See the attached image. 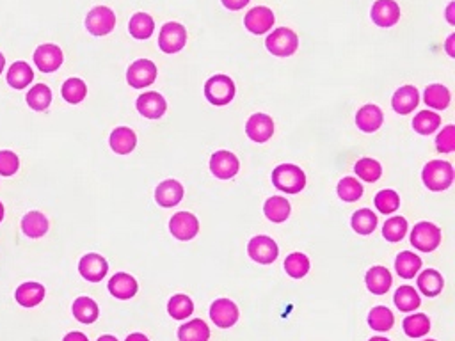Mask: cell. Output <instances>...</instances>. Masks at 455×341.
<instances>
[{"label": "cell", "mask_w": 455, "mask_h": 341, "mask_svg": "<svg viewBox=\"0 0 455 341\" xmlns=\"http://www.w3.org/2000/svg\"><path fill=\"white\" fill-rule=\"evenodd\" d=\"M272 185L286 194H299L306 187V174L299 166L281 164L272 171Z\"/></svg>", "instance_id": "cell-1"}, {"label": "cell", "mask_w": 455, "mask_h": 341, "mask_svg": "<svg viewBox=\"0 0 455 341\" xmlns=\"http://www.w3.org/2000/svg\"><path fill=\"white\" fill-rule=\"evenodd\" d=\"M424 183L429 190H446L454 182V167L450 162L445 160H431L427 166L424 167Z\"/></svg>", "instance_id": "cell-2"}, {"label": "cell", "mask_w": 455, "mask_h": 341, "mask_svg": "<svg viewBox=\"0 0 455 341\" xmlns=\"http://www.w3.org/2000/svg\"><path fill=\"white\" fill-rule=\"evenodd\" d=\"M205 96L212 105H228L235 98V84L226 75H214L206 80Z\"/></svg>", "instance_id": "cell-3"}, {"label": "cell", "mask_w": 455, "mask_h": 341, "mask_svg": "<svg viewBox=\"0 0 455 341\" xmlns=\"http://www.w3.org/2000/svg\"><path fill=\"white\" fill-rule=\"evenodd\" d=\"M268 52L276 57H290L296 53L297 46H299V38L292 28H276L265 41Z\"/></svg>", "instance_id": "cell-4"}, {"label": "cell", "mask_w": 455, "mask_h": 341, "mask_svg": "<svg viewBox=\"0 0 455 341\" xmlns=\"http://www.w3.org/2000/svg\"><path fill=\"white\" fill-rule=\"evenodd\" d=\"M411 243L422 253H431L441 243V229L432 222H418L411 233Z\"/></svg>", "instance_id": "cell-5"}, {"label": "cell", "mask_w": 455, "mask_h": 341, "mask_svg": "<svg viewBox=\"0 0 455 341\" xmlns=\"http://www.w3.org/2000/svg\"><path fill=\"white\" fill-rule=\"evenodd\" d=\"M116 27V14L110 7L96 6L93 7L85 18V28L93 36H107Z\"/></svg>", "instance_id": "cell-6"}, {"label": "cell", "mask_w": 455, "mask_h": 341, "mask_svg": "<svg viewBox=\"0 0 455 341\" xmlns=\"http://www.w3.org/2000/svg\"><path fill=\"white\" fill-rule=\"evenodd\" d=\"M187 43V28L177 21H169L160 28L159 46L164 53H177Z\"/></svg>", "instance_id": "cell-7"}, {"label": "cell", "mask_w": 455, "mask_h": 341, "mask_svg": "<svg viewBox=\"0 0 455 341\" xmlns=\"http://www.w3.org/2000/svg\"><path fill=\"white\" fill-rule=\"evenodd\" d=\"M247 253H249L251 260H254L256 263L271 265L272 261H276V258H278L279 249L278 243H276L271 236L258 235L249 242Z\"/></svg>", "instance_id": "cell-8"}, {"label": "cell", "mask_w": 455, "mask_h": 341, "mask_svg": "<svg viewBox=\"0 0 455 341\" xmlns=\"http://www.w3.org/2000/svg\"><path fill=\"white\" fill-rule=\"evenodd\" d=\"M169 231L173 233L174 238L182 240V242H189L199 233L198 217L194 214H189V211L174 214L173 219L169 221Z\"/></svg>", "instance_id": "cell-9"}, {"label": "cell", "mask_w": 455, "mask_h": 341, "mask_svg": "<svg viewBox=\"0 0 455 341\" xmlns=\"http://www.w3.org/2000/svg\"><path fill=\"white\" fill-rule=\"evenodd\" d=\"M127 80L132 88L141 89L148 88L153 82L157 80V66L155 63L148 59H139L128 68L127 71Z\"/></svg>", "instance_id": "cell-10"}, {"label": "cell", "mask_w": 455, "mask_h": 341, "mask_svg": "<svg viewBox=\"0 0 455 341\" xmlns=\"http://www.w3.org/2000/svg\"><path fill=\"white\" fill-rule=\"evenodd\" d=\"M400 7L395 0H375L372 6V21L377 27L388 28L399 23Z\"/></svg>", "instance_id": "cell-11"}, {"label": "cell", "mask_w": 455, "mask_h": 341, "mask_svg": "<svg viewBox=\"0 0 455 341\" xmlns=\"http://www.w3.org/2000/svg\"><path fill=\"white\" fill-rule=\"evenodd\" d=\"M210 318L221 329L233 327L239 320V308L229 299H217L210 306Z\"/></svg>", "instance_id": "cell-12"}, {"label": "cell", "mask_w": 455, "mask_h": 341, "mask_svg": "<svg viewBox=\"0 0 455 341\" xmlns=\"http://www.w3.org/2000/svg\"><path fill=\"white\" fill-rule=\"evenodd\" d=\"M240 162L231 152H226V149H221V152H216L210 159V171L216 178L219 179H229L239 172Z\"/></svg>", "instance_id": "cell-13"}, {"label": "cell", "mask_w": 455, "mask_h": 341, "mask_svg": "<svg viewBox=\"0 0 455 341\" xmlns=\"http://www.w3.org/2000/svg\"><path fill=\"white\" fill-rule=\"evenodd\" d=\"M246 134L254 142H267L274 134V121L267 114H253L246 123Z\"/></svg>", "instance_id": "cell-14"}, {"label": "cell", "mask_w": 455, "mask_h": 341, "mask_svg": "<svg viewBox=\"0 0 455 341\" xmlns=\"http://www.w3.org/2000/svg\"><path fill=\"white\" fill-rule=\"evenodd\" d=\"M78 271H80L82 278L88 279L89 283H100L107 276L109 265H107L105 258L91 253L82 258L80 263H78Z\"/></svg>", "instance_id": "cell-15"}, {"label": "cell", "mask_w": 455, "mask_h": 341, "mask_svg": "<svg viewBox=\"0 0 455 341\" xmlns=\"http://www.w3.org/2000/svg\"><path fill=\"white\" fill-rule=\"evenodd\" d=\"M63 52L57 45H41L34 52V63L43 73H52L63 64Z\"/></svg>", "instance_id": "cell-16"}, {"label": "cell", "mask_w": 455, "mask_h": 341, "mask_svg": "<svg viewBox=\"0 0 455 341\" xmlns=\"http://www.w3.org/2000/svg\"><path fill=\"white\" fill-rule=\"evenodd\" d=\"M167 103L162 95L155 91H148L137 98V110L148 120H159L166 114Z\"/></svg>", "instance_id": "cell-17"}, {"label": "cell", "mask_w": 455, "mask_h": 341, "mask_svg": "<svg viewBox=\"0 0 455 341\" xmlns=\"http://www.w3.org/2000/svg\"><path fill=\"white\" fill-rule=\"evenodd\" d=\"M246 28L253 34H265L274 25V13L268 7L258 6L246 14Z\"/></svg>", "instance_id": "cell-18"}, {"label": "cell", "mask_w": 455, "mask_h": 341, "mask_svg": "<svg viewBox=\"0 0 455 341\" xmlns=\"http://www.w3.org/2000/svg\"><path fill=\"white\" fill-rule=\"evenodd\" d=\"M155 199L160 206L173 208L184 199V187L177 179H166L155 190Z\"/></svg>", "instance_id": "cell-19"}, {"label": "cell", "mask_w": 455, "mask_h": 341, "mask_svg": "<svg viewBox=\"0 0 455 341\" xmlns=\"http://www.w3.org/2000/svg\"><path fill=\"white\" fill-rule=\"evenodd\" d=\"M420 103V93L414 85H402L393 95L392 105L397 114H411Z\"/></svg>", "instance_id": "cell-20"}, {"label": "cell", "mask_w": 455, "mask_h": 341, "mask_svg": "<svg viewBox=\"0 0 455 341\" xmlns=\"http://www.w3.org/2000/svg\"><path fill=\"white\" fill-rule=\"evenodd\" d=\"M382 121H385V116H382V110L377 105H365L356 114L357 128L367 132V134L377 132L381 128Z\"/></svg>", "instance_id": "cell-21"}, {"label": "cell", "mask_w": 455, "mask_h": 341, "mask_svg": "<svg viewBox=\"0 0 455 341\" xmlns=\"http://www.w3.org/2000/svg\"><path fill=\"white\" fill-rule=\"evenodd\" d=\"M137 281L132 278L130 274H125V272H117L113 279L109 281V292L113 293L116 299L127 300L137 293Z\"/></svg>", "instance_id": "cell-22"}, {"label": "cell", "mask_w": 455, "mask_h": 341, "mask_svg": "<svg viewBox=\"0 0 455 341\" xmlns=\"http://www.w3.org/2000/svg\"><path fill=\"white\" fill-rule=\"evenodd\" d=\"M367 288L370 290L374 295H385L389 288H392L393 278L386 267H372L367 272Z\"/></svg>", "instance_id": "cell-23"}, {"label": "cell", "mask_w": 455, "mask_h": 341, "mask_svg": "<svg viewBox=\"0 0 455 341\" xmlns=\"http://www.w3.org/2000/svg\"><path fill=\"white\" fill-rule=\"evenodd\" d=\"M137 146V137H135L134 130L127 127H120L110 134V148L117 153V155H128Z\"/></svg>", "instance_id": "cell-24"}, {"label": "cell", "mask_w": 455, "mask_h": 341, "mask_svg": "<svg viewBox=\"0 0 455 341\" xmlns=\"http://www.w3.org/2000/svg\"><path fill=\"white\" fill-rule=\"evenodd\" d=\"M16 303L23 308H34L45 299V286L39 283H23L16 288Z\"/></svg>", "instance_id": "cell-25"}, {"label": "cell", "mask_w": 455, "mask_h": 341, "mask_svg": "<svg viewBox=\"0 0 455 341\" xmlns=\"http://www.w3.org/2000/svg\"><path fill=\"white\" fill-rule=\"evenodd\" d=\"M418 288L424 293L425 297H438L439 293L443 292V286H445V281H443V276L439 274L438 271H424L420 276H418Z\"/></svg>", "instance_id": "cell-26"}, {"label": "cell", "mask_w": 455, "mask_h": 341, "mask_svg": "<svg viewBox=\"0 0 455 341\" xmlns=\"http://www.w3.org/2000/svg\"><path fill=\"white\" fill-rule=\"evenodd\" d=\"M422 268V258L411 251H404L397 256L395 271L402 279H413Z\"/></svg>", "instance_id": "cell-27"}, {"label": "cell", "mask_w": 455, "mask_h": 341, "mask_svg": "<svg viewBox=\"0 0 455 341\" xmlns=\"http://www.w3.org/2000/svg\"><path fill=\"white\" fill-rule=\"evenodd\" d=\"M32 78H34V71H32L31 66H28L27 63H23V61L14 63L13 66L9 68V71H7V84L14 89L27 88L32 82Z\"/></svg>", "instance_id": "cell-28"}, {"label": "cell", "mask_w": 455, "mask_h": 341, "mask_svg": "<svg viewBox=\"0 0 455 341\" xmlns=\"http://www.w3.org/2000/svg\"><path fill=\"white\" fill-rule=\"evenodd\" d=\"M209 338H210L209 325H206L203 320H199V318L180 325V329H178V340L180 341H209Z\"/></svg>", "instance_id": "cell-29"}, {"label": "cell", "mask_w": 455, "mask_h": 341, "mask_svg": "<svg viewBox=\"0 0 455 341\" xmlns=\"http://www.w3.org/2000/svg\"><path fill=\"white\" fill-rule=\"evenodd\" d=\"M98 304L89 297H78L73 303V317L80 324H93V322L98 320Z\"/></svg>", "instance_id": "cell-30"}, {"label": "cell", "mask_w": 455, "mask_h": 341, "mask_svg": "<svg viewBox=\"0 0 455 341\" xmlns=\"http://www.w3.org/2000/svg\"><path fill=\"white\" fill-rule=\"evenodd\" d=\"M21 229L31 238H39L48 231V221L41 211H31L21 219Z\"/></svg>", "instance_id": "cell-31"}, {"label": "cell", "mask_w": 455, "mask_h": 341, "mask_svg": "<svg viewBox=\"0 0 455 341\" xmlns=\"http://www.w3.org/2000/svg\"><path fill=\"white\" fill-rule=\"evenodd\" d=\"M263 211L265 215H267L268 221L279 224V222H285L286 219L290 217V203L285 199V197L274 196L271 197V199H267V203H265L263 206Z\"/></svg>", "instance_id": "cell-32"}, {"label": "cell", "mask_w": 455, "mask_h": 341, "mask_svg": "<svg viewBox=\"0 0 455 341\" xmlns=\"http://www.w3.org/2000/svg\"><path fill=\"white\" fill-rule=\"evenodd\" d=\"M128 28H130V34L135 39H148L153 34V31H155V21H153V18L148 13H135L130 18Z\"/></svg>", "instance_id": "cell-33"}, {"label": "cell", "mask_w": 455, "mask_h": 341, "mask_svg": "<svg viewBox=\"0 0 455 341\" xmlns=\"http://www.w3.org/2000/svg\"><path fill=\"white\" fill-rule=\"evenodd\" d=\"M395 306L399 308L400 311H404V313H411V311H414L417 308H420L422 304V299L420 295H418L417 290L413 288V286H400L399 290H397L395 293Z\"/></svg>", "instance_id": "cell-34"}, {"label": "cell", "mask_w": 455, "mask_h": 341, "mask_svg": "<svg viewBox=\"0 0 455 341\" xmlns=\"http://www.w3.org/2000/svg\"><path fill=\"white\" fill-rule=\"evenodd\" d=\"M167 313L174 318V320H185L187 317H191L194 313V303H192L191 297L184 295V293H178L167 304Z\"/></svg>", "instance_id": "cell-35"}, {"label": "cell", "mask_w": 455, "mask_h": 341, "mask_svg": "<svg viewBox=\"0 0 455 341\" xmlns=\"http://www.w3.org/2000/svg\"><path fill=\"white\" fill-rule=\"evenodd\" d=\"M377 228V215L368 208H361L352 215V229L360 235H370Z\"/></svg>", "instance_id": "cell-36"}, {"label": "cell", "mask_w": 455, "mask_h": 341, "mask_svg": "<svg viewBox=\"0 0 455 341\" xmlns=\"http://www.w3.org/2000/svg\"><path fill=\"white\" fill-rule=\"evenodd\" d=\"M431 331V320H429L427 315L417 313L411 315L404 320V332H406L409 338H422L427 332Z\"/></svg>", "instance_id": "cell-37"}, {"label": "cell", "mask_w": 455, "mask_h": 341, "mask_svg": "<svg viewBox=\"0 0 455 341\" xmlns=\"http://www.w3.org/2000/svg\"><path fill=\"white\" fill-rule=\"evenodd\" d=\"M27 103L31 109L38 110V112L48 109L50 103H52V91H50L48 85H34V88L27 93Z\"/></svg>", "instance_id": "cell-38"}, {"label": "cell", "mask_w": 455, "mask_h": 341, "mask_svg": "<svg viewBox=\"0 0 455 341\" xmlns=\"http://www.w3.org/2000/svg\"><path fill=\"white\" fill-rule=\"evenodd\" d=\"M439 125H441V117H439V114L431 112V110H422L420 114H417L413 121V128L422 135L434 134L439 128Z\"/></svg>", "instance_id": "cell-39"}, {"label": "cell", "mask_w": 455, "mask_h": 341, "mask_svg": "<svg viewBox=\"0 0 455 341\" xmlns=\"http://www.w3.org/2000/svg\"><path fill=\"white\" fill-rule=\"evenodd\" d=\"M285 271L290 278L300 279L310 272V258L303 253H292L286 256Z\"/></svg>", "instance_id": "cell-40"}, {"label": "cell", "mask_w": 455, "mask_h": 341, "mask_svg": "<svg viewBox=\"0 0 455 341\" xmlns=\"http://www.w3.org/2000/svg\"><path fill=\"white\" fill-rule=\"evenodd\" d=\"M368 324H370V327L375 329V331L385 332L393 327V324H395V317H393V313L388 310V308L377 306L370 311V315H368Z\"/></svg>", "instance_id": "cell-41"}, {"label": "cell", "mask_w": 455, "mask_h": 341, "mask_svg": "<svg viewBox=\"0 0 455 341\" xmlns=\"http://www.w3.org/2000/svg\"><path fill=\"white\" fill-rule=\"evenodd\" d=\"M425 103L432 109H446L450 105V91L441 84L429 85L427 91H425Z\"/></svg>", "instance_id": "cell-42"}, {"label": "cell", "mask_w": 455, "mask_h": 341, "mask_svg": "<svg viewBox=\"0 0 455 341\" xmlns=\"http://www.w3.org/2000/svg\"><path fill=\"white\" fill-rule=\"evenodd\" d=\"M61 93H63V98L66 100L68 103H73L75 105V103H80L82 100L85 98V95H88V85H85V82L80 80V78H68L63 84Z\"/></svg>", "instance_id": "cell-43"}, {"label": "cell", "mask_w": 455, "mask_h": 341, "mask_svg": "<svg viewBox=\"0 0 455 341\" xmlns=\"http://www.w3.org/2000/svg\"><path fill=\"white\" fill-rule=\"evenodd\" d=\"M354 172H356V174L360 176L363 182L374 183L382 176V167H381V164L377 162V160L361 159V160H357L356 166H354Z\"/></svg>", "instance_id": "cell-44"}, {"label": "cell", "mask_w": 455, "mask_h": 341, "mask_svg": "<svg viewBox=\"0 0 455 341\" xmlns=\"http://www.w3.org/2000/svg\"><path fill=\"white\" fill-rule=\"evenodd\" d=\"M338 196L347 203H354L363 196V185L352 176H347L338 183Z\"/></svg>", "instance_id": "cell-45"}, {"label": "cell", "mask_w": 455, "mask_h": 341, "mask_svg": "<svg viewBox=\"0 0 455 341\" xmlns=\"http://www.w3.org/2000/svg\"><path fill=\"white\" fill-rule=\"evenodd\" d=\"M407 233V221L404 217H392L385 222L382 235L388 242H400Z\"/></svg>", "instance_id": "cell-46"}, {"label": "cell", "mask_w": 455, "mask_h": 341, "mask_svg": "<svg viewBox=\"0 0 455 341\" xmlns=\"http://www.w3.org/2000/svg\"><path fill=\"white\" fill-rule=\"evenodd\" d=\"M400 206V197L395 190H381L375 196V208L381 214H395Z\"/></svg>", "instance_id": "cell-47"}, {"label": "cell", "mask_w": 455, "mask_h": 341, "mask_svg": "<svg viewBox=\"0 0 455 341\" xmlns=\"http://www.w3.org/2000/svg\"><path fill=\"white\" fill-rule=\"evenodd\" d=\"M455 127L454 125H449L446 128H443L441 134L436 139V148H438L439 153H452L455 149Z\"/></svg>", "instance_id": "cell-48"}, {"label": "cell", "mask_w": 455, "mask_h": 341, "mask_svg": "<svg viewBox=\"0 0 455 341\" xmlns=\"http://www.w3.org/2000/svg\"><path fill=\"white\" fill-rule=\"evenodd\" d=\"M18 166H20V160H18L16 153L7 152V149L0 152V174L13 176L18 171Z\"/></svg>", "instance_id": "cell-49"}, {"label": "cell", "mask_w": 455, "mask_h": 341, "mask_svg": "<svg viewBox=\"0 0 455 341\" xmlns=\"http://www.w3.org/2000/svg\"><path fill=\"white\" fill-rule=\"evenodd\" d=\"M223 4L229 11H240L249 4V0H223Z\"/></svg>", "instance_id": "cell-50"}, {"label": "cell", "mask_w": 455, "mask_h": 341, "mask_svg": "<svg viewBox=\"0 0 455 341\" xmlns=\"http://www.w3.org/2000/svg\"><path fill=\"white\" fill-rule=\"evenodd\" d=\"M63 341H88V336H85L84 332L73 331V332H70V335L64 336Z\"/></svg>", "instance_id": "cell-51"}, {"label": "cell", "mask_w": 455, "mask_h": 341, "mask_svg": "<svg viewBox=\"0 0 455 341\" xmlns=\"http://www.w3.org/2000/svg\"><path fill=\"white\" fill-rule=\"evenodd\" d=\"M454 41H455V36L452 34L449 38V41H446V52H449V56L450 57H454L455 53H454Z\"/></svg>", "instance_id": "cell-52"}, {"label": "cell", "mask_w": 455, "mask_h": 341, "mask_svg": "<svg viewBox=\"0 0 455 341\" xmlns=\"http://www.w3.org/2000/svg\"><path fill=\"white\" fill-rule=\"evenodd\" d=\"M127 341H150V340L146 338L145 335H141V332H134V335L128 336Z\"/></svg>", "instance_id": "cell-53"}, {"label": "cell", "mask_w": 455, "mask_h": 341, "mask_svg": "<svg viewBox=\"0 0 455 341\" xmlns=\"http://www.w3.org/2000/svg\"><path fill=\"white\" fill-rule=\"evenodd\" d=\"M452 11H454V4H450V6H449V21H450V23H454V16H452Z\"/></svg>", "instance_id": "cell-54"}, {"label": "cell", "mask_w": 455, "mask_h": 341, "mask_svg": "<svg viewBox=\"0 0 455 341\" xmlns=\"http://www.w3.org/2000/svg\"><path fill=\"white\" fill-rule=\"evenodd\" d=\"M98 341H117L116 338H114V336H110V335H105V336H102V338H100Z\"/></svg>", "instance_id": "cell-55"}, {"label": "cell", "mask_w": 455, "mask_h": 341, "mask_svg": "<svg viewBox=\"0 0 455 341\" xmlns=\"http://www.w3.org/2000/svg\"><path fill=\"white\" fill-rule=\"evenodd\" d=\"M4 66H6V59H4V56H2V53H0V73H2Z\"/></svg>", "instance_id": "cell-56"}, {"label": "cell", "mask_w": 455, "mask_h": 341, "mask_svg": "<svg viewBox=\"0 0 455 341\" xmlns=\"http://www.w3.org/2000/svg\"><path fill=\"white\" fill-rule=\"evenodd\" d=\"M370 341H389L388 338H381V336H377V338H372Z\"/></svg>", "instance_id": "cell-57"}, {"label": "cell", "mask_w": 455, "mask_h": 341, "mask_svg": "<svg viewBox=\"0 0 455 341\" xmlns=\"http://www.w3.org/2000/svg\"><path fill=\"white\" fill-rule=\"evenodd\" d=\"M2 219H4V206L2 203H0V222H2Z\"/></svg>", "instance_id": "cell-58"}, {"label": "cell", "mask_w": 455, "mask_h": 341, "mask_svg": "<svg viewBox=\"0 0 455 341\" xmlns=\"http://www.w3.org/2000/svg\"><path fill=\"white\" fill-rule=\"evenodd\" d=\"M425 341H436V340H425Z\"/></svg>", "instance_id": "cell-59"}]
</instances>
